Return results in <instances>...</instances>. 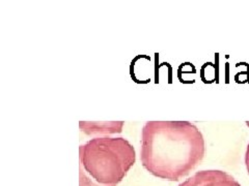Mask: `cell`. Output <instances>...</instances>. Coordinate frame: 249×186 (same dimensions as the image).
Segmentation results:
<instances>
[{
	"label": "cell",
	"instance_id": "3957f363",
	"mask_svg": "<svg viewBox=\"0 0 249 186\" xmlns=\"http://www.w3.org/2000/svg\"><path fill=\"white\" fill-rule=\"evenodd\" d=\"M178 186H241V184L223 170H206L192 175Z\"/></svg>",
	"mask_w": 249,
	"mask_h": 186
},
{
	"label": "cell",
	"instance_id": "5b68a950",
	"mask_svg": "<svg viewBox=\"0 0 249 186\" xmlns=\"http://www.w3.org/2000/svg\"><path fill=\"white\" fill-rule=\"evenodd\" d=\"M245 165H246V169H247L248 174H249V144L247 145L246 152H245Z\"/></svg>",
	"mask_w": 249,
	"mask_h": 186
},
{
	"label": "cell",
	"instance_id": "8992f818",
	"mask_svg": "<svg viewBox=\"0 0 249 186\" xmlns=\"http://www.w3.org/2000/svg\"><path fill=\"white\" fill-rule=\"evenodd\" d=\"M246 125L249 127V121H247V122H246Z\"/></svg>",
	"mask_w": 249,
	"mask_h": 186
},
{
	"label": "cell",
	"instance_id": "7a4b0ae2",
	"mask_svg": "<svg viewBox=\"0 0 249 186\" xmlns=\"http://www.w3.org/2000/svg\"><path fill=\"white\" fill-rule=\"evenodd\" d=\"M135 160L134 147L124 138L91 139L79 147V186H116Z\"/></svg>",
	"mask_w": 249,
	"mask_h": 186
},
{
	"label": "cell",
	"instance_id": "6da1fadb",
	"mask_svg": "<svg viewBox=\"0 0 249 186\" xmlns=\"http://www.w3.org/2000/svg\"><path fill=\"white\" fill-rule=\"evenodd\" d=\"M205 139L188 121H149L142 130L140 161L153 176L178 181L205 157Z\"/></svg>",
	"mask_w": 249,
	"mask_h": 186
},
{
	"label": "cell",
	"instance_id": "277c9868",
	"mask_svg": "<svg viewBox=\"0 0 249 186\" xmlns=\"http://www.w3.org/2000/svg\"><path fill=\"white\" fill-rule=\"evenodd\" d=\"M124 122H89L80 121V129L89 136L95 135H113L122 133Z\"/></svg>",
	"mask_w": 249,
	"mask_h": 186
}]
</instances>
